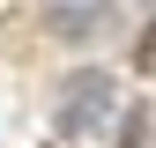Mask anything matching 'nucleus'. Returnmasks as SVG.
Masks as SVG:
<instances>
[{"label": "nucleus", "instance_id": "obj_1", "mask_svg": "<svg viewBox=\"0 0 156 148\" xmlns=\"http://www.w3.org/2000/svg\"><path fill=\"white\" fill-rule=\"evenodd\" d=\"M112 104H119V82H112L104 67H82V74L67 82V104H60L67 119H60V126H67V133H97V126L112 119Z\"/></svg>", "mask_w": 156, "mask_h": 148}, {"label": "nucleus", "instance_id": "obj_2", "mask_svg": "<svg viewBox=\"0 0 156 148\" xmlns=\"http://www.w3.org/2000/svg\"><path fill=\"white\" fill-rule=\"evenodd\" d=\"M112 22V0H52V37H97Z\"/></svg>", "mask_w": 156, "mask_h": 148}, {"label": "nucleus", "instance_id": "obj_3", "mask_svg": "<svg viewBox=\"0 0 156 148\" xmlns=\"http://www.w3.org/2000/svg\"><path fill=\"white\" fill-rule=\"evenodd\" d=\"M134 67H141V74H156V22L141 30V45H134Z\"/></svg>", "mask_w": 156, "mask_h": 148}, {"label": "nucleus", "instance_id": "obj_4", "mask_svg": "<svg viewBox=\"0 0 156 148\" xmlns=\"http://www.w3.org/2000/svg\"><path fill=\"white\" fill-rule=\"evenodd\" d=\"M119 148H141V111H134V126L119 133Z\"/></svg>", "mask_w": 156, "mask_h": 148}]
</instances>
